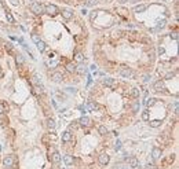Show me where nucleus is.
Returning a JSON list of instances; mask_svg holds the SVG:
<instances>
[{
  "label": "nucleus",
  "instance_id": "9d476101",
  "mask_svg": "<svg viewBox=\"0 0 179 169\" xmlns=\"http://www.w3.org/2000/svg\"><path fill=\"white\" fill-rule=\"evenodd\" d=\"M61 14H62V17L65 18L66 21H69V19H72V18H73V11L69 10V8H64L62 11H61Z\"/></svg>",
  "mask_w": 179,
  "mask_h": 169
},
{
  "label": "nucleus",
  "instance_id": "a18cd8bd",
  "mask_svg": "<svg viewBox=\"0 0 179 169\" xmlns=\"http://www.w3.org/2000/svg\"><path fill=\"white\" fill-rule=\"evenodd\" d=\"M135 2H139V0H135Z\"/></svg>",
  "mask_w": 179,
  "mask_h": 169
},
{
  "label": "nucleus",
  "instance_id": "ea45409f",
  "mask_svg": "<svg viewBox=\"0 0 179 169\" xmlns=\"http://www.w3.org/2000/svg\"><path fill=\"white\" fill-rule=\"evenodd\" d=\"M145 169H156V166H154L153 164H147V165L145 166Z\"/></svg>",
  "mask_w": 179,
  "mask_h": 169
},
{
  "label": "nucleus",
  "instance_id": "393cba45",
  "mask_svg": "<svg viewBox=\"0 0 179 169\" xmlns=\"http://www.w3.org/2000/svg\"><path fill=\"white\" fill-rule=\"evenodd\" d=\"M98 132H99L101 135H106L109 131H108V128H106V126H105V125H101L99 128H98Z\"/></svg>",
  "mask_w": 179,
  "mask_h": 169
},
{
  "label": "nucleus",
  "instance_id": "5701e85b",
  "mask_svg": "<svg viewBox=\"0 0 179 169\" xmlns=\"http://www.w3.org/2000/svg\"><path fill=\"white\" fill-rule=\"evenodd\" d=\"M76 61L79 62V63H81V62H84V55H83V54L81 52H76Z\"/></svg>",
  "mask_w": 179,
  "mask_h": 169
},
{
  "label": "nucleus",
  "instance_id": "9b49d317",
  "mask_svg": "<svg viewBox=\"0 0 179 169\" xmlns=\"http://www.w3.org/2000/svg\"><path fill=\"white\" fill-rule=\"evenodd\" d=\"M160 157H161V150H160L158 147H154V148L152 150V158H153L154 161H157Z\"/></svg>",
  "mask_w": 179,
  "mask_h": 169
},
{
  "label": "nucleus",
  "instance_id": "37998d69",
  "mask_svg": "<svg viewBox=\"0 0 179 169\" xmlns=\"http://www.w3.org/2000/svg\"><path fill=\"white\" fill-rule=\"evenodd\" d=\"M6 110H4V106H3V103H0V114H3Z\"/></svg>",
  "mask_w": 179,
  "mask_h": 169
},
{
  "label": "nucleus",
  "instance_id": "7ed1b4c3",
  "mask_svg": "<svg viewBox=\"0 0 179 169\" xmlns=\"http://www.w3.org/2000/svg\"><path fill=\"white\" fill-rule=\"evenodd\" d=\"M44 13H47L48 15L54 17V15H57L59 13V10H58V7L55 4H47L46 7H44Z\"/></svg>",
  "mask_w": 179,
  "mask_h": 169
},
{
  "label": "nucleus",
  "instance_id": "c9c22d12",
  "mask_svg": "<svg viewBox=\"0 0 179 169\" xmlns=\"http://www.w3.org/2000/svg\"><path fill=\"white\" fill-rule=\"evenodd\" d=\"M174 160H175V155H174V154H171V155L168 157V158H167V161H165V162H167V164H171V162H174Z\"/></svg>",
  "mask_w": 179,
  "mask_h": 169
},
{
  "label": "nucleus",
  "instance_id": "79ce46f5",
  "mask_svg": "<svg viewBox=\"0 0 179 169\" xmlns=\"http://www.w3.org/2000/svg\"><path fill=\"white\" fill-rule=\"evenodd\" d=\"M149 78H150V76H149V74H145V76H143V81H145V83H147V81H149Z\"/></svg>",
  "mask_w": 179,
  "mask_h": 169
},
{
  "label": "nucleus",
  "instance_id": "a211bd4d",
  "mask_svg": "<svg viewBox=\"0 0 179 169\" xmlns=\"http://www.w3.org/2000/svg\"><path fill=\"white\" fill-rule=\"evenodd\" d=\"M36 45H37V50H39L40 52H44V51L47 50V44L44 43V41H41V40H40Z\"/></svg>",
  "mask_w": 179,
  "mask_h": 169
},
{
  "label": "nucleus",
  "instance_id": "473e14b6",
  "mask_svg": "<svg viewBox=\"0 0 179 169\" xmlns=\"http://www.w3.org/2000/svg\"><path fill=\"white\" fill-rule=\"evenodd\" d=\"M23 62H25V59H23V57L21 55V54H18V55H17V63H23Z\"/></svg>",
  "mask_w": 179,
  "mask_h": 169
},
{
  "label": "nucleus",
  "instance_id": "aec40b11",
  "mask_svg": "<svg viewBox=\"0 0 179 169\" xmlns=\"http://www.w3.org/2000/svg\"><path fill=\"white\" fill-rule=\"evenodd\" d=\"M66 70L69 73H76V65L75 63H67L66 65Z\"/></svg>",
  "mask_w": 179,
  "mask_h": 169
},
{
  "label": "nucleus",
  "instance_id": "412c9836",
  "mask_svg": "<svg viewBox=\"0 0 179 169\" xmlns=\"http://www.w3.org/2000/svg\"><path fill=\"white\" fill-rule=\"evenodd\" d=\"M161 122H163V121H160V120H153V121H150L149 124H150L152 128H158V126L161 125Z\"/></svg>",
  "mask_w": 179,
  "mask_h": 169
},
{
  "label": "nucleus",
  "instance_id": "bb28decb",
  "mask_svg": "<svg viewBox=\"0 0 179 169\" xmlns=\"http://www.w3.org/2000/svg\"><path fill=\"white\" fill-rule=\"evenodd\" d=\"M156 102H157V99H154V98H150V99H147V100L145 102V105H146L147 107H149V106H153L154 103H156Z\"/></svg>",
  "mask_w": 179,
  "mask_h": 169
},
{
  "label": "nucleus",
  "instance_id": "6ab92c4d",
  "mask_svg": "<svg viewBox=\"0 0 179 169\" xmlns=\"http://www.w3.org/2000/svg\"><path fill=\"white\" fill-rule=\"evenodd\" d=\"M64 162L66 166H72L73 165V158L70 155H64Z\"/></svg>",
  "mask_w": 179,
  "mask_h": 169
},
{
  "label": "nucleus",
  "instance_id": "72a5a7b5",
  "mask_svg": "<svg viewBox=\"0 0 179 169\" xmlns=\"http://www.w3.org/2000/svg\"><path fill=\"white\" fill-rule=\"evenodd\" d=\"M96 15H98L96 11H91V14H90V21H91V22H94V19L96 18Z\"/></svg>",
  "mask_w": 179,
  "mask_h": 169
},
{
  "label": "nucleus",
  "instance_id": "20e7f679",
  "mask_svg": "<svg viewBox=\"0 0 179 169\" xmlns=\"http://www.w3.org/2000/svg\"><path fill=\"white\" fill-rule=\"evenodd\" d=\"M102 83H103L105 87H109V88H116V87H117L116 80H114V78H112V77H105V78H102Z\"/></svg>",
  "mask_w": 179,
  "mask_h": 169
},
{
  "label": "nucleus",
  "instance_id": "a19ab883",
  "mask_svg": "<svg viewBox=\"0 0 179 169\" xmlns=\"http://www.w3.org/2000/svg\"><path fill=\"white\" fill-rule=\"evenodd\" d=\"M174 113L178 114V102H175V105H174Z\"/></svg>",
  "mask_w": 179,
  "mask_h": 169
},
{
  "label": "nucleus",
  "instance_id": "dca6fc26",
  "mask_svg": "<svg viewBox=\"0 0 179 169\" xmlns=\"http://www.w3.org/2000/svg\"><path fill=\"white\" fill-rule=\"evenodd\" d=\"M51 160H52L54 164H59L61 160H62V157H61V154H59L58 151H55V153L52 154V157H51Z\"/></svg>",
  "mask_w": 179,
  "mask_h": 169
},
{
  "label": "nucleus",
  "instance_id": "f03ea898",
  "mask_svg": "<svg viewBox=\"0 0 179 169\" xmlns=\"http://www.w3.org/2000/svg\"><path fill=\"white\" fill-rule=\"evenodd\" d=\"M119 74H120L121 77H124V78H132V77L135 76L134 70L129 69V68H121L120 71H119Z\"/></svg>",
  "mask_w": 179,
  "mask_h": 169
},
{
  "label": "nucleus",
  "instance_id": "c756f323",
  "mask_svg": "<svg viewBox=\"0 0 179 169\" xmlns=\"http://www.w3.org/2000/svg\"><path fill=\"white\" fill-rule=\"evenodd\" d=\"M165 23H167V21H165V19L158 21V22H157V29H163V28L165 26Z\"/></svg>",
  "mask_w": 179,
  "mask_h": 169
},
{
  "label": "nucleus",
  "instance_id": "f8f14e48",
  "mask_svg": "<svg viewBox=\"0 0 179 169\" xmlns=\"http://www.w3.org/2000/svg\"><path fill=\"white\" fill-rule=\"evenodd\" d=\"M79 122H80V125H81V126H90L91 125V118L87 117V116H84V117H81V118L79 120Z\"/></svg>",
  "mask_w": 179,
  "mask_h": 169
},
{
  "label": "nucleus",
  "instance_id": "39448f33",
  "mask_svg": "<svg viewBox=\"0 0 179 169\" xmlns=\"http://www.w3.org/2000/svg\"><path fill=\"white\" fill-rule=\"evenodd\" d=\"M153 89L156 92H161V91H164L165 89V85H164V81L163 80H158V81H156L153 84Z\"/></svg>",
  "mask_w": 179,
  "mask_h": 169
},
{
  "label": "nucleus",
  "instance_id": "c85d7f7f",
  "mask_svg": "<svg viewBox=\"0 0 179 169\" xmlns=\"http://www.w3.org/2000/svg\"><path fill=\"white\" fill-rule=\"evenodd\" d=\"M32 41H33L35 44H37L39 41H40V36H39V34H36V33H35V34H32Z\"/></svg>",
  "mask_w": 179,
  "mask_h": 169
},
{
  "label": "nucleus",
  "instance_id": "2eb2a0df",
  "mask_svg": "<svg viewBox=\"0 0 179 169\" xmlns=\"http://www.w3.org/2000/svg\"><path fill=\"white\" fill-rule=\"evenodd\" d=\"M72 140V134L69 131H66V132H64L62 134V142L64 143H67V142H70Z\"/></svg>",
  "mask_w": 179,
  "mask_h": 169
},
{
  "label": "nucleus",
  "instance_id": "a878e982",
  "mask_svg": "<svg viewBox=\"0 0 179 169\" xmlns=\"http://www.w3.org/2000/svg\"><path fill=\"white\" fill-rule=\"evenodd\" d=\"M131 96H132V98H135V99L139 98V89L138 88H132L131 89Z\"/></svg>",
  "mask_w": 179,
  "mask_h": 169
},
{
  "label": "nucleus",
  "instance_id": "423d86ee",
  "mask_svg": "<svg viewBox=\"0 0 179 169\" xmlns=\"http://www.w3.org/2000/svg\"><path fill=\"white\" fill-rule=\"evenodd\" d=\"M127 164H128V166L129 168H137L138 165H139V161H138V158L137 157H128V160H127Z\"/></svg>",
  "mask_w": 179,
  "mask_h": 169
},
{
  "label": "nucleus",
  "instance_id": "2f4dec72",
  "mask_svg": "<svg viewBox=\"0 0 179 169\" xmlns=\"http://www.w3.org/2000/svg\"><path fill=\"white\" fill-rule=\"evenodd\" d=\"M175 77V71H170V73L165 74V80H171V78Z\"/></svg>",
  "mask_w": 179,
  "mask_h": 169
},
{
  "label": "nucleus",
  "instance_id": "b1692460",
  "mask_svg": "<svg viewBox=\"0 0 179 169\" xmlns=\"http://www.w3.org/2000/svg\"><path fill=\"white\" fill-rule=\"evenodd\" d=\"M47 126H48V129H55V121L52 118L47 120Z\"/></svg>",
  "mask_w": 179,
  "mask_h": 169
},
{
  "label": "nucleus",
  "instance_id": "f3484780",
  "mask_svg": "<svg viewBox=\"0 0 179 169\" xmlns=\"http://www.w3.org/2000/svg\"><path fill=\"white\" fill-rule=\"evenodd\" d=\"M146 8H147L146 4H139V6H135V7H134V11H135V13H143Z\"/></svg>",
  "mask_w": 179,
  "mask_h": 169
},
{
  "label": "nucleus",
  "instance_id": "4be33fe9",
  "mask_svg": "<svg viewBox=\"0 0 179 169\" xmlns=\"http://www.w3.org/2000/svg\"><path fill=\"white\" fill-rule=\"evenodd\" d=\"M139 107H141V103H139V100H135L134 103H132V106H131L132 111H139Z\"/></svg>",
  "mask_w": 179,
  "mask_h": 169
},
{
  "label": "nucleus",
  "instance_id": "ddd939ff",
  "mask_svg": "<svg viewBox=\"0 0 179 169\" xmlns=\"http://www.w3.org/2000/svg\"><path fill=\"white\" fill-rule=\"evenodd\" d=\"M33 83H35V85H36V88L39 89L40 92H43V89H44V87H43V84H41V81H40V78L37 77V76H33Z\"/></svg>",
  "mask_w": 179,
  "mask_h": 169
},
{
  "label": "nucleus",
  "instance_id": "f704fd0d",
  "mask_svg": "<svg viewBox=\"0 0 179 169\" xmlns=\"http://www.w3.org/2000/svg\"><path fill=\"white\" fill-rule=\"evenodd\" d=\"M87 109H91V110H95V109H98V105H96V103H92V102H90L88 106H87Z\"/></svg>",
  "mask_w": 179,
  "mask_h": 169
},
{
  "label": "nucleus",
  "instance_id": "f257e3e1",
  "mask_svg": "<svg viewBox=\"0 0 179 169\" xmlns=\"http://www.w3.org/2000/svg\"><path fill=\"white\" fill-rule=\"evenodd\" d=\"M30 11L36 15H41L43 13H44V6H43L41 3H39V2H33L32 4H30Z\"/></svg>",
  "mask_w": 179,
  "mask_h": 169
},
{
  "label": "nucleus",
  "instance_id": "6e6552de",
  "mask_svg": "<svg viewBox=\"0 0 179 169\" xmlns=\"http://www.w3.org/2000/svg\"><path fill=\"white\" fill-rule=\"evenodd\" d=\"M3 164H4L6 168H13V166H14V157L7 155V157L3 160Z\"/></svg>",
  "mask_w": 179,
  "mask_h": 169
},
{
  "label": "nucleus",
  "instance_id": "4c0bfd02",
  "mask_svg": "<svg viewBox=\"0 0 179 169\" xmlns=\"http://www.w3.org/2000/svg\"><path fill=\"white\" fill-rule=\"evenodd\" d=\"M88 6V7H91V6H95L96 4V0H87V3H85Z\"/></svg>",
  "mask_w": 179,
  "mask_h": 169
},
{
  "label": "nucleus",
  "instance_id": "1a4fd4ad",
  "mask_svg": "<svg viewBox=\"0 0 179 169\" xmlns=\"http://www.w3.org/2000/svg\"><path fill=\"white\" fill-rule=\"evenodd\" d=\"M51 80L54 83H61V81L64 80V74L59 73V71H54V73L51 74Z\"/></svg>",
  "mask_w": 179,
  "mask_h": 169
},
{
  "label": "nucleus",
  "instance_id": "58836bf2",
  "mask_svg": "<svg viewBox=\"0 0 179 169\" xmlns=\"http://www.w3.org/2000/svg\"><path fill=\"white\" fill-rule=\"evenodd\" d=\"M178 37H179V36H178V32H172V33H171V39L178 40Z\"/></svg>",
  "mask_w": 179,
  "mask_h": 169
},
{
  "label": "nucleus",
  "instance_id": "4468645a",
  "mask_svg": "<svg viewBox=\"0 0 179 169\" xmlns=\"http://www.w3.org/2000/svg\"><path fill=\"white\" fill-rule=\"evenodd\" d=\"M85 71H87V66H85L83 62L79 63V65L76 66V73H79V74H84Z\"/></svg>",
  "mask_w": 179,
  "mask_h": 169
},
{
  "label": "nucleus",
  "instance_id": "0eeeda50",
  "mask_svg": "<svg viewBox=\"0 0 179 169\" xmlns=\"http://www.w3.org/2000/svg\"><path fill=\"white\" fill-rule=\"evenodd\" d=\"M98 161H99L101 165H108L109 161H110V157L106 153H103V154H101L99 157H98Z\"/></svg>",
  "mask_w": 179,
  "mask_h": 169
},
{
  "label": "nucleus",
  "instance_id": "cd10ccee",
  "mask_svg": "<svg viewBox=\"0 0 179 169\" xmlns=\"http://www.w3.org/2000/svg\"><path fill=\"white\" fill-rule=\"evenodd\" d=\"M6 18H7V21H8V23H14V17H13V14L11 13H6Z\"/></svg>",
  "mask_w": 179,
  "mask_h": 169
},
{
  "label": "nucleus",
  "instance_id": "c03bdc74",
  "mask_svg": "<svg viewBox=\"0 0 179 169\" xmlns=\"http://www.w3.org/2000/svg\"><path fill=\"white\" fill-rule=\"evenodd\" d=\"M119 2H120V3H125V2H127V0H119Z\"/></svg>",
  "mask_w": 179,
  "mask_h": 169
},
{
  "label": "nucleus",
  "instance_id": "7c9ffc66",
  "mask_svg": "<svg viewBox=\"0 0 179 169\" xmlns=\"http://www.w3.org/2000/svg\"><path fill=\"white\" fill-rule=\"evenodd\" d=\"M142 120H145V121L149 120V110H143V113H142Z\"/></svg>",
  "mask_w": 179,
  "mask_h": 169
},
{
  "label": "nucleus",
  "instance_id": "e433bc0d",
  "mask_svg": "<svg viewBox=\"0 0 179 169\" xmlns=\"http://www.w3.org/2000/svg\"><path fill=\"white\" fill-rule=\"evenodd\" d=\"M120 148H121V142H120V140H117V142H116V144H114V150H116V151H119Z\"/></svg>",
  "mask_w": 179,
  "mask_h": 169
}]
</instances>
